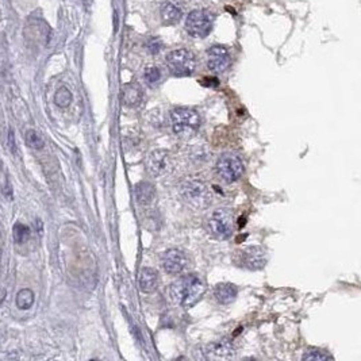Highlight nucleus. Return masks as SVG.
I'll list each match as a JSON object with an SVG mask.
<instances>
[{
	"mask_svg": "<svg viewBox=\"0 0 361 361\" xmlns=\"http://www.w3.org/2000/svg\"><path fill=\"white\" fill-rule=\"evenodd\" d=\"M30 234H32V230H30L27 225L20 224V222L14 225L12 236H14V241L16 243H24L30 238Z\"/></svg>",
	"mask_w": 361,
	"mask_h": 361,
	"instance_id": "6ab92c4d",
	"label": "nucleus"
},
{
	"mask_svg": "<svg viewBox=\"0 0 361 361\" xmlns=\"http://www.w3.org/2000/svg\"><path fill=\"white\" fill-rule=\"evenodd\" d=\"M142 99V91L137 84H127L123 88V102L126 106L134 107L140 104Z\"/></svg>",
	"mask_w": 361,
	"mask_h": 361,
	"instance_id": "dca6fc26",
	"label": "nucleus"
},
{
	"mask_svg": "<svg viewBox=\"0 0 361 361\" xmlns=\"http://www.w3.org/2000/svg\"><path fill=\"white\" fill-rule=\"evenodd\" d=\"M140 288L142 292H153L158 287V273L153 268H142L140 272Z\"/></svg>",
	"mask_w": 361,
	"mask_h": 361,
	"instance_id": "ddd939ff",
	"label": "nucleus"
},
{
	"mask_svg": "<svg viewBox=\"0 0 361 361\" xmlns=\"http://www.w3.org/2000/svg\"><path fill=\"white\" fill-rule=\"evenodd\" d=\"M173 131L179 135H191L201 127V117L187 107H177L171 113Z\"/></svg>",
	"mask_w": 361,
	"mask_h": 361,
	"instance_id": "f03ea898",
	"label": "nucleus"
},
{
	"mask_svg": "<svg viewBox=\"0 0 361 361\" xmlns=\"http://www.w3.org/2000/svg\"><path fill=\"white\" fill-rule=\"evenodd\" d=\"M154 187L148 181H142L135 185V198L137 202L142 206H148L154 199Z\"/></svg>",
	"mask_w": 361,
	"mask_h": 361,
	"instance_id": "2eb2a0df",
	"label": "nucleus"
},
{
	"mask_svg": "<svg viewBox=\"0 0 361 361\" xmlns=\"http://www.w3.org/2000/svg\"><path fill=\"white\" fill-rule=\"evenodd\" d=\"M166 65L169 72L176 77H185L191 76L197 67V60L195 55L187 49H177L171 51L166 55Z\"/></svg>",
	"mask_w": 361,
	"mask_h": 361,
	"instance_id": "7ed1b4c3",
	"label": "nucleus"
},
{
	"mask_svg": "<svg viewBox=\"0 0 361 361\" xmlns=\"http://www.w3.org/2000/svg\"><path fill=\"white\" fill-rule=\"evenodd\" d=\"M237 295H238V290L232 283H220L214 290V296L220 304H230L236 300Z\"/></svg>",
	"mask_w": 361,
	"mask_h": 361,
	"instance_id": "f8f14e48",
	"label": "nucleus"
},
{
	"mask_svg": "<svg viewBox=\"0 0 361 361\" xmlns=\"http://www.w3.org/2000/svg\"><path fill=\"white\" fill-rule=\"evenodd\" d=\"M2 192H3L4 198H6L7 201H11V199H12V188H11V185H10V183H8L7 180H4V184H3V188H2Z\"/></svg>",
	"mask_w": 361,
	"mask_h": 361,
	"instance_id": "a878e982",
	"label": "nucleus"
},
{
	"mask_svg": "<svg viewBox=\"0 0 361 361\" xmlns=\"http://www.w3.org/2000/svg\"><path fill=\"white\" fill-rule=\"evenodd\" d=\"M188 264V259L184 255V252L179 249H168L164 252V255L161 257V265L164 268L165 272H168L171 275H179L184 271V268Z\"/></svg>",
	"mask_w": 361,
	"mask_h": 361,
	"instance_id": "1a4fd4ad",
	"label": "nucleus"
},
{
	"mask_svg": "<svg viewBox=\"0 0 361 361\" xmlns=\"http://www.w3.org/2000/svg\"><path fill=\"white\" fill-rule=\"evenodd\" d=\"M161 47H162L161 41L157 40V38H152V40L148 42V49H149V51L152 53V54H157L158 51L161 50Z\"/></svg>",
	"mask_w": 361,
	"mask_h": 361,
	"instance_id": "b1692460",
	"label": "nucleus"
},
{
	"mask_svg": "<svg viewBox=\"0 0 361 361\" xmlns=\"http://www.w3.org/2000/svg\"><path fill=\"white\" fill-rule=\"evenodd\" d=\"M144 77H145L146 82L153 86L156 82H158L161 80V71L157 67H149L145 69V73H144Z\"/></svg>",
	"mask_w": 361,
	"mask_h": 361,
	"instance_id": "4be33fe9",
	"label": "nucleus"
},
{
	"mask_svg": "<svg viewBox=\"0 0 361 361\" xmlns=\"http://www.w3.org/2000/svg\"><path fill=\"white\" fill-rule=\"evenodd\" d=\"M24 140H26V145L34 150L42 149L43 145H45L43 138L41 137L40 133H37L36 130H27V131H26V137H24Z\"/></svg>",
	"mask_w": 361,
	"mask_h": 361,
	"instance_id": "412c9836",
	"label": "nucleus"
},
{
	"mask_svg": "<svg viewBox=\"0 0 361 361\" xmlns=\"http://www.w3.org/2000/svg\"><path fill=\"white\" fill-rule=\"evenodd\" d=\"M216 173L226 183H234L240 180L243 175V162L238 156L224 154L216 161Z\"/></svg>",
	"mask_w": 361,
	"mask_h": 361,
	"instance_id": "0eeeda50",
	"label": "nucleus"
},
{
	"mask_svg": "<svg viewBox=\"0 0 361 361\" xmlns=\"http://www.w3.org/2000/svg\"><path fill=\"white\" fill-rule=\"evenodd\" d=\"M230 53L225 46L215 45L211 46L207 51V67L214 73L225 72L230 65Z\"/></svg>",
	"mask_w": 361,
	"mask_h": 361,
	"instance_id": "9d476101",
	"label": "nucleus"
},
{
	"mask_svg": "<svg viewBox=\"0 0 361 361\" xmlns=\"http://www.w3.org/2000/svg\"><path fill=\"white\" fill-rule=\"evenodd\" d=\"M181 195L189 204L195 207H206L210 202L207 187L199 180H189L181 187Z\"/></svg>",
	"mask_w": 361,
	"mask_h": 361,
	"instance_id": "6e6552de",
	"label": "nucleus"
},
{
	"mask_svg": "<svg viewBox=\"0 0 361 361\" xmlns=\"http://www.w3.org/2000/svg\"><path fill=\"white\" fill-rule=\"evenodd\" d=\"M8 148H10V150H11V153L16 156L15 135H14V130L12 129H10V133H8Z\"/></svg>",
	"mask_w": 361,
	"mask_h": 361,
	"instance_id": "393cba45",
	"label": "nucleus"
},
{
	"mask_svg": "<svg viewBox=\"0 0 361 361\" xmlns=\"http://www.w3.org/2000/svg\"><path fill=\"white\" fill-rule=\"evenodd\" d=\"M34 300H36V295L29 288L20 290L16 295V306L19 307L20 310H29L34 304Z\"/></svg>",
	"mask_w": 361,
	"mask_h": 361,
	"instance_id": "a211bd4d",
	"label": "nucleus"
},
{
	"mask_svg": "<svg viewBox=\"0 0 361 361\" xmlns=\"http://www.w3.org/2000/svg\"><path fill=\"white\" fill-rule=\"evenodd\" d=\"M329 358H331V356H330V354L325 353V352H322V350H317V349H313V350H310V352H306V353L303 354V360L323 361V360H329Z\"/></svg>",
	"mask_w": 361,
	"mask_h": 361,
	"instance_id": "5701e85b",
	"label": "nucleus"
},
{
	"mask_svg": "<svg viewBox=\"0 0 361 361\" xmlns=\"http://www.w3.org/2000/svg\"><path fill=\"white\" fill-rule=\"evenodd\" d=\"M208 353H211L214 357L218 358H228L233 356V346L229 341H220L216 344H212L210 346Z\"/></svg>",
	"mask_w": 361,
	"mask_h": 361,
	"instance_id": "f3484780",
	"label": "nucleus"
},
{
	"mask_svg": "<svg viewBox=\"0 0 361 361\" xmlns=\"http://www.w3.org/2000/svg\"><path fill=\"white\" fill-rule=\"evenodd\" d=\"M265 251L260 246H246L234 252L233 261L237 267L245 268L249 271H259L265 267L267 257Z\"/></svg>",
	"mask_w": 361,
	"mask_h": 361,
	"instance_id": "39448f33",
	"label": "nucleus"
},
{
	"mask_svg": "<svg viewBox=\"0 0 361 361\" xmlns=\"http://www.w3.org/2000/svg\"><path fill=\"white\" fill-rule=\"evenodd\" d=\"M201 82L204 87H216L219 84V81H218L216 77H204Z\"/></svg>",
	"mask_w": 361,
	"mask_h": 361,
	"instance_id": "bb28decb",
	"label": "nucleus"
},
{
	"mask_svg": "<svg viewBox=\"0 0 361 361\" xmlns=\"http://www.w3.org/2000/svg\"><path fill=\"white\" fill-rule=\"evenodd\" d=\"M234 212L229 208H218L208 219V229L212 236L219 240H228L234 232Z\"/></svg>",
	"mask_w": 361,
	"mask_h": 361,
	"instance_id": "20e7f679",
	"label": "nucleus"
},
{
	"mask_svg": "<svg viewBox=\"0 0 361 361\" xmlns=\"http://www.w3.org/2000/svg\"><path fill=\"white\" fill-rule=\"evenodd\" d=\"M168 152L162 149H156L146 158V169L154 177L161 176L166 171Z\"/></svg>",
	"mask_w": 361,
	"mask_h": 361,
	"instance_id": "9b49d317",
	"label": "nucleus"
},
{
	"mask_svg": "<svg viewBox=\"0 0 361 361\" xmlns=\"http://www.w3.org/2000/svg\"><path fill=\"white\" fill-rule=\"evenodd\" d=\"M160 14L162 22H164L165 24H169V26L176 24L177 22L181 19V16H183V12H181L180 8L175 6L173 3H171V2H165V3L161 6Z\"/></svg>",
	"mask_w": 361,
	"mask_h": 361,
	"instance_id": "4468645a",
	"label": "nucleus"
},
{
	"mask_svg": "<svg viewBox=\"0 0 361 361\" xmlns=\"http://www.w3.org/2000/svg\"><path fill=\"white\" fill-rule=\"evenodd\" d=\"M54 103L55 106H59L60 108H67L72 103V92L68 90L67 87H61L54 95Z\"/></svg>",
	"mask_w": 361,
	"mask_h": 361,
	"instance_id": "aec40b11",
	"label": "nucleus"
},
{
	"mask_svg": "<svg viewBox=\"0 0 361 361\" xmlns=\"http://www.w3.org/2000/svg\"><path fill=\"white\" fill-rule=\"evenodd\" d=\"M206 292V286L197 275H188L173 283L171 296L184 309H191L197 304Z\"/></svg>",
	"mask_w": 361,
	"mask_h": 361,
	"instance_id": "f257e3e1",
	"label": "nucleus"
},
{
	"mask_svg": "<svg viewBox=\"0 0 361 361\" xmlns=\"http://www.w3.org/2000/svg\"><path fill=\"white\" fill-rule=\"evenodd\" d=\"M212 15L206 10H195L189 12L185 19V30L191 37L204 38L210 34L212 29Z\"/></svg>",
	"mask_w": 361,
	"mask_h": 361,
	"instance_id": "423d86ee",
	"label": "nucleus"
}]
</instances>
